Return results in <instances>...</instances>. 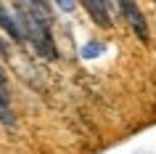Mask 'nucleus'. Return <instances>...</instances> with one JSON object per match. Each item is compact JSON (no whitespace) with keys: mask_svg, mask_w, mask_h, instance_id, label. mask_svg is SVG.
Wrapping results in <instances>:
<instances>
[{"mask_svg":"<svg viewBox=\"0 0 156 154\" xmlns=\"http://www.w3.org/2000/svg\"><path fill=\"white\" fill-rule=\"evenodd\" d=\"M16 24L24 35V40L32 43V48L40 53L42 58H58V51H56V43H53V35L48 29V19L40 16L32 6L27 3H19L16 6Z\"/></svg>","mask_w":156,"mask_h":154,"instance_id":"nucleus-1","label":"nucleus"},{"mask_svg":"<svg viewBox=\"0 0 156 154\" xmlns=\"http://www.w3.org/2000/svg\"><path fill=\"white\" fill-rule=\"evenodd\" d=\"M116 3H119V8H122V16L130 21L132 32L138 35L140 40H148V24H146V16L140 13V8L132 0H116Z\"/></svg>","mask_w":156,"mask_h":154,"instance_id":"nucleus-2","label":"nucleus"},{"mask_svg":"<svg viewBox=\"0 0 156 154\" xmlns=\"http://www.w3.org/2000/svg\"><path fill=\"white\" fill-rule=\"evenodd\" d=\"M82 6L87 8L90 19H93L98 27H111V13H108L106 0H82Z\"/></svg>","mask_w":156,"mask_h":154,"instance_id":"nucleus-3","label":"nucleus"},{"mask_svg":"<svg viewBox=\"0 0 156 154\" xmlns=\"http://www.w3.org/2000/svg\"><path fill=\"white\" fill-rule=\"evenodd\" d=\"M0 27H3V32L8 35L13 43H24V35H21V29H19L16 19H13V13H11L3 3H0Z\"/></svg>","mask_w":156,"mask_h":154,"instance_id":"nucleus-4","label":"nucleus"},{"mask_svg":"<svg viewBox=\"0 0 156 154\" xmlns=\"http://www.w3.org/2000/svg\"><path fill=\"white\" fill-rule=\"evenodd\" d=\"M27 6H32V8L37 11L40 16H45V19L50 16V3L48 0H27Z\"/></svg>","mask_w":156,"mask_h":154,"instance_id":"nucleus-5","label":"nucleus"},{"mask_svg":"<svg viewBox=\"0 0 156 154\" xmlns=\"http://www.w3.org/2000/svg\"><path fill=\"white\" fill-rule=\"evenodd\" d=\"M101 51H103L101 43H90V45H85V48H82V56H85V58H93V56H98Z\"/></svg>","mask_w":156,"mask_h":154,"instance_id":"nucleus-6","label":"nucleus"},{"mask_svg":"<svg viewBox=\"0 0 156 154\" xmlns=\"http://www.w3.org/2000/svg\"><path fill=\"white\" fill-rule=\"evenodd\" d=\"M58 6H61V11H72L74 8V0H56Z\"/></svg>","mask_w":156,"mask_h":154,"instance_id":"nucleus-7","label":"nucleus"}]
</instances>
